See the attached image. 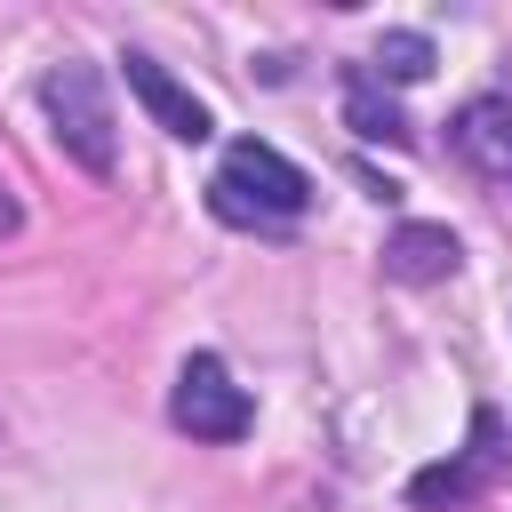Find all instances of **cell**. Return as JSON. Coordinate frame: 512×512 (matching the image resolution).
I'll return each instance as SVG.
<instances>
[{"instance_id":"1","label":"cell","mask_w":512,"mask_h":512,"mask_svg":"<svg viewBox=\"0 0 512 512\" xmlns=\"http://www.w3.org/2000/svg\"><path fill=\"white\" fill-rule=\"evenodd\" d=\"M208 208H216L224 224L280 232V224H296V216L312 208V176H304L288 152H272V144L240 136V144L216 160V176H208Z\"/></svg>"},{"instance_id":"2","label":"cell","mask_w":512,"mask_h":512,"mask_svg":"<svg viewBox=\"0 0 512 512\" xmlns=\"http://www.w3.org/2000/svg\"><path fill=\"white\" fill-rule=\"evenodd\" d=\"M40 112L64 144V160H80L88 176H112L120 168V136H112V96H104V72L64 56L40 72Z\"/></svg>"},{"instance_id":"3","label":"cell","mask_w":512,"mask_h":512,"mask_svg":"<svg viewBox=\"0 0 512 512\" xmlns=\"http://www.w3.org/2000/svg\"><path fill=\"white\" fill-rule=\"evenodd\" d=\"M168 416H176V432H192V440H240V432L256 424V400L232 384V368H224L216 352H192V360L176 368Z\"/></svg>"},{"instance_id":"4","label":"cell","mask_w":512,"mask_h":512,"mask_svg":"<svg viewBox=\"0 0 512 512\" xmlns=\"http://www.w3.org/2000/svg\"><path fill=\"white\" fill-rule=\"evenodd\" d=\"M488 472H496V408L472 416V448H464V456L424 464V472L408 480V504H416V512H464V504L488 488Z\"/></svg>"},{"instance_id":"5","label":"cell","mask_w":512,"mask_h":512,"mask_svg":"<svg viewBox=\"0 0 512 512\" xmlns=\"http://www.w3.org/2000/svg\"><path fill=\"white\" fill-rule=\"evenodd\" d=\"M120 64H128V96H136L176 144H208V136H216V112H208L168 64H152V56H120Z\"/></svg>"},{"instance_id":"6","label":"cell","mask_w":512,"mask_h":512,"mask_svg":"<svg viewBox=\"0 0 512 512\" xmlns=\"http://www.w3.org/2000/svg\"><path fill=\"white\" fill-rule=\"evenodd\" d=\"M448 144H456L488 184H512V96H472V104H456Z\"/></svg>"},{"instance_id":"7","label":"cell","mask_w":512,"mask_h":512,"mask_svg":"<svg viewBox=\"0 0 512 512\" xmlns=\"http://www.w3.org/2000/svg\"><path fill=\"white\" fill-rule=\"evenodd\" d=\"M456 264H464V248H456L448 224H400V232L384 240V272L408 280V288H432V280H448Z\"/></svg>"},{"instance_id":"8","label":"cell","mask_w":512,"mask_h":512,"mask_svg":"<svg viewBox=\"0 0 512 512\" xmlns=\"http://www.w3.org/2000/svg\"><path fill=\"white\" fill-rule=\"evenodd\" d=\"M344 120H352V136H368V144H408V136H416L408 112H400L368 72H352V88H344Z\"/></svg>"},{"instance_id":"9","label":"cell","mask_w":512,"mask_h":512,"mask_svg":"<svg viewBox=\"0 0 512 512\" xmlns=\"http://www.w3.org/2000/svg\"><path fill=\"white\" fill-rule=\"evenodd\" d=\"M424 72H432V40H424V32H384L376 56H368V80H376V88H384V80L408 88V80H424Z\"/></svg>"}]
</instances>
